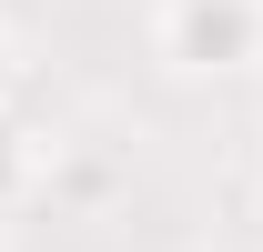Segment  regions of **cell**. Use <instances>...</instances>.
Wrapping results in <instances>:
<instances>
[{
    "label": "cell",
    "mask_w": 263,
    "mask_h": 252,
    "mask_svg": "<svg viewBox=\"0 0 263 252\" xmlns=\"http://www.w3.org/2000/svg\"><path fill=\"white\" fill-rule=\"evenodd\" d=\"M0 101H21V40L0 31Z\"/></svg>",
    "instance_id": "cell-3"
},
{
    "label": "cell",
    "mask_w": 263,
    "mask_h": 252,
    "mask_svg": "<svg viewBox=\"0 0 263 252\" xmlns=\"http://www.w3.org/2000/svg\"><path fill=\"white\" fill-rule=\"evenodd\" d=\"M41 161H51V141H41V121L21 111V101H0V212L41 192Z\"/></svg>",
    "instance_id": "cell-2"
},
{
    "label": "cell",
    "mask_w": 263,
    "mask_h": 252,
    "mask_svg": "<svg viewBox=\"0 0 263 252\" xmlns=\"http://www.w3.org/2000/svg\"><path fill=\"white\" fill-rule=\"evenodd\" d=\"M152 61L172 81L263 71V0H152Z\"/></svg>",
    "instance_id": "cell-1"
}]
</instances>
